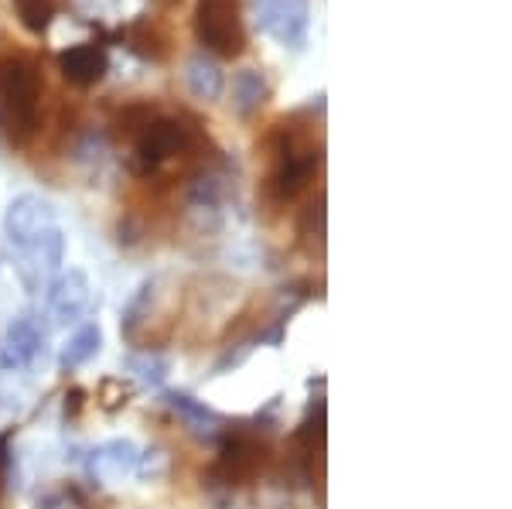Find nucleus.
I'll return each mask as SVG.
<instances>
[{"mask_svg":"<svg viewBox=\"0 0 512 509\" xmlns=\"http://www.w3.org/2000/svg\"><path fill=\"white\" fill-rule=\"evenodd\" d=\"M38 100L41 76L38 65L24 55H11L0 62V127L14 144H24L38 130Z\"/></svg>","mask_w":512,"mask_h":509,"instance_id":"nucleus-1","label":"nucleus"},{"mask_svg":"<svg viewBox=\"0 0 512 509\" xmlns=\"http://www.w3.org/2000/svg\"><path fill=\"white\" fill-rule=\"evenodd\" d=\"M195 38L219 59H236L246 48L239 0H198L195 4Z\"/></svg>","mask_w":512,"mask_h":509,"instance_id":"nucleus-2","label":"nucleus"},{"mask_svg":"<svg viewBox=\"0 0 512 509\" xmlns=\"http://www.w3.org/2000/svg\"><path fill=\"white\" fill-rule=\"evenodd\" d=\"M256 28L270 35L277 45L301 52L311 31V4L308 0H256L253 4Z\"/></svg>","mask_w":512,"mask_h":509,"instance_id":"nucleus-3","label":"nucleus"},{"mask_svg":"<svg viewBox=\"0 0 512 509\" xmlns=\"http://www.w3.org/2000/svg\"><path fill=\"white\" fill-rule=\"evenodd\" d=\"M188 147V127L171 117H151L137 130L134 141V171L137 175H151L164 161L178 158Z\"/></svg>","mask_w":512,"mask_h":509,"instance_id":"nucleus-4","label":"nucleus"},{"mask_svg":"<svg viewBox=\"0 0 512 509\" xmlns=\"http://www.w3.org/2000/svg\"><path fill=\"white\" fill-rule=\"evenodd\" d=\"M52 226H55V205L35 192L14 195L4 212V236L18 253L28 250V246Z\"/></svg>","mask_w":512,"mask_h":509,"instance_id":"nucleus-5","label":"nucleus"},{"mask_svg":"<svg viewBox=\"0 0 512 509\" xmlns=\"http://www.w3.org/2000/svg\"><path fill=\"white\" fill-rule=\"evenodd\" d=\"M321 154L311 144H297L291 134L284 137L274 161V171H270V192L277 195L280 202H291L304 185L315 175Z\"/></svg>","mask_w":512,"mask_h":509,"instance_id":"nucleus-6","label":"nucleus"},{"mask_svg":"<svg viewBox=\"0 0 512 509\" xmlns=\"http://www.w3.org/2000/svg\"><path fill=\"white\" fill-rule=\"evenodd\" d=\"M48 308L59 325H76L79 318H86V311L93 308V281L86 270L69 267L55 274L48 284Z\"/></svg>","mask_w":512,"mask_h":509,"instance_id":"nucleus-7","label":"nucleus"},{"mask_svg":"<svg viewBox=\"0 0 512 509\" xmlns=\"http://www.w3.org/2000/svg\"><path fill=\"white\" fill-rule=\"evenodd\" d=\"M62 260H65V233L59 226H52L21 253V260H18L21 284L28 287L31 294L41 291V281H48V277L59 274Z\"/></svg>","mask_w":512,"mask_h":509,"instance_id":"nucleus-8","label":"nucleus"},{"mask_svg":"<svg viewBox=\"0 0 512 509\" xmlns=\"http://www.w3.org/2000/svg\"><path fill=\"white\" fill-rule=\"evenodd\" d=\"M45 349V328L38 325V318L31 311H21L18 318H11L4 332V346H0V369L7 373H21L28 369Z\"/></svg>","mask_w":512,"mask_h":509,"instance_id":"nucleus-9","label":"nucleus"},{"mask_svg":"<svg viewBox=\"0 0 512 509\" xmlns=\"http://www.w3.org/2000/svg\"><path fill=\"white\" fill-rule=\"evenodd\" d=\"M137 458H140V445L134 438H110L89 451L86 469L96 482L113 486V482H123L127 475H134Z\"/></svg>","mask_w":512,"mask_h":509,"instance_id":"nucleus-10","label":"nucleus"},{"mask_svg":"<svg viewBox=\"0 0 512 509\" xmlns=\"http://www.w3.org/2000/svg\"><path fill=\"white\" fill-rule=\"evenodd\" d=\"M59 69H62V76L72 82V86L89 89V86H96V82L106 76V69H110V59H106V48L103 45H93V41H86V45L65 48V52L59 55Z\"/></svg>","mask_w":512,"mask_h":509,"instance_id":"nucleus-11","label":"nucleus"},{"mask_svg":"<svg viewBox=\"0 0 512 509\" xmlns=\"http://www.w3.org/2000/svg\"><path fill=\"white\" fill-rule=\"evenodd\" d=\"M164 404H168L175 414L185 421V428L195 434V438H219L222 428H226V421L212 410L209 404H202V400H195L192 393H181V390H168L164 393Z\"/></svg>","mask_w":512,"mask_h":509,"instance_id":"nucleus-12","label":"nucleus"},{"mask_svg":"<svg viewBox=\"0 0 512 509\" xmlns=\"http://www.w3.org/2000/svg\"><path fill=\"white\" fill-rule=\"evenodd\" d=\"M270 100V79L263 69H239L233 76V106L236 117H253V113H260L263 106Z\"/></svg>","mask_w":512,"mask_h":509,"instance_id":"nucleus-13","label":"nucleus"},{"mask_svg":"<svg viewBox=\"0 0 512 509\" xmlns=\"http://www.w3.org/2000/svg\"><path fill=\"white\" fill-rule=\"evenodd\" d=\"M185 86L195 100L212 103V100H219L222 89H226V76H222L219 62L212 59V55L198 52L185 62Z\"/></svg>","mask_w":512,"mask_h":509,"instance_id":"nucleus-14","label":"nucleus"},{"mask_svg":"<svg viewBox=\"0 0 512 509\" xmlns=\"http://www.w3.org/2000/svg\"><path fill=\"white\" fill-rule=\"evenodd\" d=\"M99 349H103V328L96 322L79 325L59 352V369L62 373H76V369H82L86 363H93L99 356Z\"/></svg>","mask_w":512,"mask_h":509,"instance_id":"nucleus-15","label":"nucleus"},{"mask_svg":"<svg viewBox=\"0 0 512 509\" xmlns=\"http://www.w3.org/2000/svg\"><path fill=\"white\" fill-rule=\"evenodd\" d=\"M123 366H127V373L134 376L140 387H161L171 373V359L161 356V352H151V349L130 352V356L123 359Z\"/></svg>","mask_w":512,"mask_h":509,"instance_id":"nucleus-16","label":"nucleus"},{"mask_svg":"<svg viewBox=\"0 0 512 509\" xmlns=\"http://www.w3.org/2000/svg\"><path fill=\"white\" fill-rule=\"evenodd\" d=\"M154 291H158V281L154 277H147V281L137 284V291L130 294L127 308H123V318H120V332L123 339H134L140 322H144L147 315H151V301H154Z\"/></svg>","mask_w":512,"mask_h":509,"instance_id":"nucleus-17","label":"nucleus"},{"mask_svg":"<svg viewBox=\"0 0 512 509\" xmlns=\"http://www.w3.org/2000/svg\"><path fill=\"white\" fill-rule=\"evenodd\" d=\"M14 7H18V18L24 28L31 31V35H45L48 28H52L55 21V0H14Z\"/></svg>","mask_w":512,"mask_h":509,"instance_id":"nucleus-18","label":"nucleus"},{"mask_svg":"<svg viewBox=\"0 0 512 509\" xmlns=\"http://www.w3.org/2000/svg\"><path fill=\"white\" fill-rule=\"evenodd\" d=\"M171 469V455L164 448H144L140 451V458H137V469L134 475L140 482H161L164 475H168Z\"/></svg>","mask_w":512,"mask_h":509,"instance_id":"nucleus-19","label":"nucleus"},{"mask_svg":"<svg viewBox=\"0 0 512 509\" xmlns=\"http://www.w3.org/2000/svg\"><path fill=\"white\" fill-rule=\"evenodd\" d=\"M250 352H253V342H239V346H236V349H229V352H226V356H222V359H219V363H216V369H212V373H216V376H222V373H229V369H236L239 363H243V359H246V356H250Z\"/></svg>","mask_w":512,"mask_h":509,"instance_id":"nucleus-20","label":"nucleus"}]
</instances>
